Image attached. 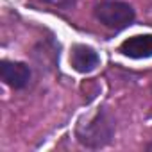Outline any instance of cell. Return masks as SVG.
Masks as SVG:
<instances>
[{
    "mask_svg": "<svg viewBox=\"0 0 152 152\" xmlns=\"http://www.w3.org/2000/svg\"><path fill=\"white\" fill-rule=\"evenodd\" d=\"M39 2H43L45 6L61 9V11H72L77 6V0H39Z\"/></svg>",
    "mask_w": 152,
    "mask_h": 152,
    "instance_id": "obj_6",
    "label": "cell"
},
{
    "mask_svg": "<svg viewBox=\"0 0 152 152\" xmlns=\"http://www.w3.org/2000/svg\"><path fill=\"white\" fill-rule=\"evenodd\" d=\"M116 134V118L107 107H99L90 118H79L73 136L81 147L100 150L113 143Z\"/></svg>",
    "mask_w": 152,
    "mask_h": 152,
    "instance_id": "obj_1",
    "label": "cell"
},
{
    "mask_svg": "<svg viewBox=\"0 0 152 152\" xmlns=\"http://www.w3.org/2000/svg\"><path fill=\"white\" fill-rule=\"evenodd\" d=\"M93 16L113 32L125 31L136 22V11L125 0H100L93 6Z\"/></svg>",
    "mask_w": 152,
    "mask_h": 152,
    "instance_id": "obj_2",
    "label": "cell"
},
{
    "mask_svg": "<svg viewBox=\"0 0 152 152\" xmlns=\"http://www.w3.org/2000/svg\"><path fill=\"white\" fill-rule=\"evenodd\" d=\"M118 52L124 57L141 61L152 57V34H134L124 39L118 47Z\"/></svg>",
    "mask_w": 152,
    "mask_h": 152,
    "instance_id": "obj_5",
    "label": "cell"
},
{
    "mask_svg": "<svg viewBox=\"0 0 152 152\" xmlns=\"http://www.w3.org/2000/svg\"><path fill=\"white\" fill-rule=\"evenodd\" d=\"M70 66L73 72H77L81 75L93 73L100 66V56L91 45L73 43L70 48Z\"/></svg>",
    "mask_w": 152,
    "mask_h": 152,
    "instance_id": "obj_4",
    "label": "cell"
},
{
    "mask_svg": "<svg viewBox=\"0 0 152 152\" xmlns=\"http://www.w3.org/2000/svg\"><path fill=\"white\" fill-rule=\"evenodd\" d=\"M0 79L6 86L15 91H22L31 84L32 79V68L16 59H2L0 61Z\"/></svg>",
    "mask_w": 152,
    "mask_h": 152,
    "instance_id": "obj_3",
    "label": "cell"
},
{
    "mask_svg": "<svg viewBox=\"0 0 152 152\" xmlns=\"http://www.w3.org/2000/svg\"><path fill=\"white\" fill-rule=\"evenodd\" d=\"M145 150H152V141H150V143H147V145H145Z\"/></svg>",
    "mask_w": 152,
    "mask_h": 152,
    "instance_id": "obj_7",
    "label": "cell"
}]
</instances>
